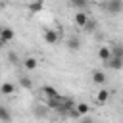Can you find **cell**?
<instances>
[{
  "instance_id": "1",
  "label": "cell",
  "mask_w": 123,
  "mask_h": 123,
  "mask_svg": "<svg viewBox=\"0 0 123 123\" xmlns=\"http://www.w3.org/2000/svg\"><path fill=\"white\" fill-rule=\"evenodd\" d=\"M104 10L111 15H117V13L123 12V0H108L104 4Z\"/></svg>"
},
{
  "instance_id": "2",
  "label": "cell",
  "mask_w": 123,
  "mask_h": 123,
  "mask_svg": "<svg viewBox=\"0 0 123 123\" xmlns=\"http://www.w3.org/2000/svg\"><path fill=\"white\" fill-rule=\"evenodd\" d=\"M13 38H15V31L12 27H2V31H0V42L6 44L10 40H13Z\"/></svg>"
},
{
  "instance_id": "3",
  "label": "cell",
  "mask_w": 123,
  "mask_h": 123,
  "mask_svg": "<svg viewBox=\"0 0 123 123\" xmlns=\"http://www.w3.org/2000/svg\"><path fill=\"white\" fill-rule=\"evenodd\" d=\"M42 38H44V42H48V44H56L60 37H58V31H54V29H46L44 35H42Z\"/></svg>"
},
{
  "instance_id": "4",
  "label": "cell",
  "mask_w": 123,
  "mask_h": 123,
  "mask_svg": "<svg viewBox=\"0 0 123 123\" xmlns=\"http://www.w3.org/2000/svg\"><path fill=\"white\" fill-rule=\"evenodd\" d=\"M98 58L106 63V62H110L111 58H113V52H111V48H108V46H100V50H98Z\"/></svg>"
},
{
  "instance_id": "5",
  "label": "cell",
  "mask_w": 123,
  "mask_h": 123,
  "mask_svg": "<svg viewBox=\"0 0 123 123\" xmlns=\"http://www.w3.org/2000/svg\"><path fill=\"white\" fill-rule=\"evenodd\" d=\"M106 65H108L110 69H113V71H121V69H123V58L113 56L110 62H106Z\"/></svg>"
},
{
  "instance_id": "6",
  "label": "cell",
  "mask_w": 123,
  "mask_h": 123,
  "mask_svg": "<svg viewBox=\"0 0 123 123\" xmlns=\"http://www.w3.org/2000/svg\"><path fill=\"white\" fill-rule=\"evenodd\" d=\"M40 92H42L46 98H58V96H60V92H58L54 86H50V85H44V86L40 88Z\"/></svg>"
},
{
  "instance_id": "7",
  "label": "cell",
  "mask_w": 123,
  "mask_h": 123,
  "mask_svg": "<svg viewBox=\"0 0 123 123\" xmlns=\"http://www.w3.org/2000/svg\"><path fill=\"white\" fill-rule=\"evenodd\" d=\"M88 19H90V17H88L85 12H77V15H75V25L83 29V27L86 25V21H88Z\"/></svg>"
},
{
  "instance_id": "8",
  "label": "cell",
  "mask_w": 123,
  "mask_h": 123,
  "mask_svg": "<svg viewBox=\"0 0 123 123\" xmlns=\"http://www.w3.org/2000/svg\"><path fill=\"white\" fill-rule=\"evenodd\" d=\"M92 83H96V85H104V83H106V73L100 71V69L92 71Z\"/></svg>"
},
{
  "instance_id": "9",
  "label": "cell",
  "mask_w": 123,
  "mask_h": 123,
  "mask_svg": "<svg viewBox=\"0 0 123 123\" xmlns=\"http://www.w3.org/2000/svg\"><path fill=\"white\" fill-rule=\"evenodd\" d=\"M108 98H110L108 88H102V90H98V92H96V102H98V104H106V102H108Z\"/></svg>"
},
{
  "instance_id": "10",
  "label": "cell",
  "mask_w": 123,
  "mask_h": 123,
  "mask_svg": "<svg viewBox=\"0 0 123 123\" xmlns=\"http://www.w3.org/2000/svg\"><path fill=\"white\" fill-rule=\"evenodd\" d=\"M65 44H67V48H69V50H79V48H81V40H79L77 37H69Z\"/></svg>"
},
{
  "instance_id": "11",
  "label": "cell",
  "mask_w": 123,
  "mask_h": 123,
  "mask_svg": "<svg viewBox=\"0 0 123 123\" xmlns=\"http://www.w3.org/2000/svg\"><path fill=\"white\" fill-rule=\"evenodd\" d=\"M33 111H35V115H37V117H46V115H48V111H50V106H48V104H46V106H37Z\"/></svg>"
},
{
  "instance_id": "12",
  "label": "cell",
  "mask_w": 123,
  "mask_h": 123,
  "mask_svg": "<svg viewBox=\"0 0 123 123\" xmlns=\"http://www.w3.org/2000/svg\"><path fill=\"white\" fill-rule=\"evenodd\" d=\"M0 119H2V123H12V115L6 106H0Z\"/></svg>"
},
{
  "instance_id": "13",
  "label": "cell",
  "mask_w": 123,
  "mask_h": 123,
  "mask_svg": "<svg viewBox=\"0 0 123 123\" xmlns=\"http://www.w3.org/2000/svg\"><path fill=\"white\" fill-rule=\"evenodd\" d=\"M44 8V0H35L33 4H29V12L31 13H37V12H40Z\"/></svg>"
},
{
  "instance_id": "14",
  "label": "cell",
  "mask_w": 123,
  "mask_h": 123,
  "mask_svg": "<svg viewBox=\"0 0 123 123\" xmlns=\"http://www.w3.org/2000/svg\"><path fill=\"white\" fill-rule=\"evenodd\" d=\"M0 92H2L4 96H10V94H13V92H15V86H13L12 83H4V85H2V88H0Z\"/></svg>"
},
{
  "instance_id": "15",
  "label": "cell",
  "mask_w": 123,
  "mask_h": 123,
  "mask_svg": "<svg viewBox=\"0 0 123 123\" xmlns=\"http://www.w3.org/2000/svg\"><path fill=\"white\" fill-rule=\"evenodd\" d=\"M23 65H25V69H29V71H31V69H35V67L38 65V62H37V58L29 56V58H27V60L23 62Z\"/></svg>"
},
{
  "instance_id": "16",
  "label": "cell",
  "mask_w": 123,
  "mask_h": 123,
  "mask_svg": "<svg viewBox=\"0 0 123 123\" xmlns=\"http://www.w3.org/2000/svg\"><path fill=\"white\" fill-rule=\"evenodd\" d=\"M19 86H21V88L31 90V88H33V81H31L29 77H19Z\"/></svg>"
},
{
  "instance_id": "17",
  "label": "cell",
  "mask_w": 123,
  "mask_h": 123,
  "mask_svg": "<svg viewBox=\"0 0 123 123\" xmlns=\"http://www.w3.org/2000/svg\"><path fill=\"white\" fill-rule=\"evenodd\" d=\"M75 108H77V111H79L81 115H85V113H88V111H90V106H88L86 102H79Z\"/></svg>"
},
{
  "instance_id": "18",
  "label": "cell",
  "mask_w": 123,
  "mask_h": 123,
  "mask_svg": "<svg viewBox=\"0 0 123 123\" xmlns=\"http://www.w3.org/2000/svg\"><path fill=\"white\" fill-rule=\"evenodd\" d=\"M111 52H113V56L123 58V44H113L111 46Z\"/></svg>"
},
{
  "instance_id": "19",
  "label": "cell",
  "mask_w": 123,
  "mask_h": 123,
  "mask_svg": "<svg viewBox=\"0 0 123 123\" xmlns=\"http://www.w3.org/2000/svg\"><path fill=\"white\" fill-rule=\"evenodd\" d=\"M94 27H96V21H92V19H88V21H86V25H85L83 29H85L86 33H90V31H94Z\"/></svg>"
},
{
  "instance_id": "20",
  "label": "cell",
  "mask_w": 123,
  "mask_h": 123,
  "mask_svg": "<svg viewBox=\"0 0 123 123\" xmlns=\"http://www.w3.org/2000/svg\"><path fill=\"white\" fill-rule=\"evenodd\" d=\"M71 2V6H75V8H85L86 6V0H69Z\"/></svg>"
},
{
  "instance_id": "21",
  "label": "cell",
  "mask_w": 123,
  "mask_h": 123,
  "mask_svg": "<svg viewBox=\"0 0 123 123\" xmlns=\"http://www.w3.org/2000/svg\"><path fill=\"white\" fill-rule=\"evenodd\" d=\"M10 60H12V62H13V63H17V62H19V58H17V56H15V54H10Z\"/></svg>"
},
{
  "instance_id": "22",
  "label": "cell",
  "mask_w": 123,
  "mask_h": 123,
  "mask_svg": "<svg viewBox=\"0 0 123 123\" xmlns=\"http://www.w3.org/2000/svg\"><path fill=\"white\" fill-rule=\"evenodd\" d=\"M81 123H94V119L92 117H85V119H81Z\"/></svg>"
},
{
  "instance_id": "23",
  "label": "cell",
  "mask_w": 123,
  "mask_h": 123,
  "mask_svg": "<svg viewBox=\"0 0 123 123\" xmlns=\"http://www.w3.org/2000/svg\"><path fill=\"white\" fill-rule=\"evenodd\" d=\"M121 108H123V98H121Z\"/></svg>"
}]
</instances>
